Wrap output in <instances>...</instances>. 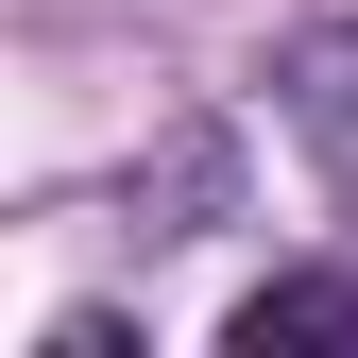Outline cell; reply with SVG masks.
<instances>
[{
    "label": "cell",
    "instance_id": "1",
    "mask_svg": "<svg viewBox=\"0 0 358 358\" xmlns=\"http://www.w3.org/2000/svg\"><path fill=\"white\" fill-rule=\"evenodd\" d=\"M222 341L239 358H358V273H256L222 307Z\"/></svg>",
    "mask_w": 358,
    "mask_h": 358
},
{
    "label": "cell",
    "instance_id": "2",
    "mask_svg": "<svg viewBox=\"0 0 358 358\" xmlns=\"http://www.w3.org/2000/svg\"><path fill=\"white\" fill-rule=\"evenodd\" d=\"M273 103H290V137H307V171H324V188L358 205V34H290Z\"/></svg>",
    "mask_w": 358,
    "mask_h": 358
}]
</instances>
